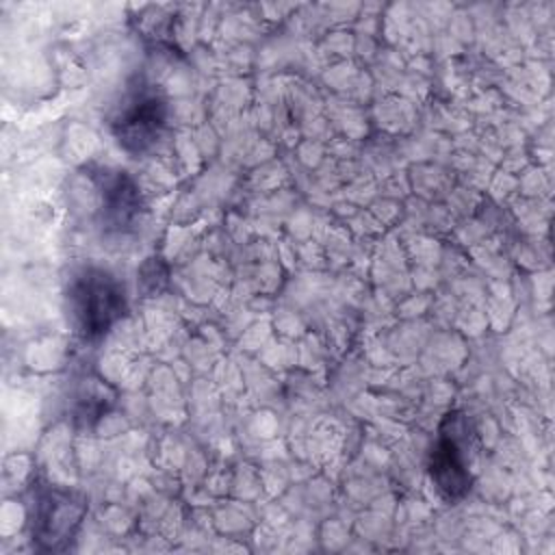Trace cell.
<instances>
[{
    "instance_id": "1",
    "label": "cell",
    "mask_w": 555,
    "mask_h": 555,
    "mask_svg": "<svg viewBox=\"0 0 555 555\" xmlns=\"http://www.w3.org/2000/svg\"><path fill=\"white\" fill-rule=\"evenodd\" d=\"M65 310L80 338L98 340L124 319L128 295L115 273L98 264H85L67 278Z\"/></svg>"
},
{
    "instance_id": "2",
    "label": "cell",
    "mask_w": 555,
    "mask_h": 555,
    "mask_svg": "<svg viewBox=\"0 0 555 555\" xmlns=\"http://www.w3.org/2000/svg\"><path fill=\"white\" fill-rule=\"evenodd\" d=\"M169 128V102L150 80L130 82L108 115L115 143L130 156H145L158 147Z\"/></svg>"
},
{
    "instance_id": "3",
    "label": "cell",
    "mask_w": 555,
    "mask_h": 555,
    "mask_svg": "<svg viewBox=\"0 0 555 555\" xmlns=\"http://www.w3.org/2000/svg\"><path fill=\"white\" fill-rule=\"evenodd\" d=\"M85 176L95 195L93 217L98 228L108 236L132 232L145 210L137 180L128 171L111 165L87 167Z\"/></svg>"
},
{
    "instance_id": "4",
    "label": "cell",
    "mask_w": 555,
    "mask_h": 555,
    "mask_svg": "<svg viewBox=\"0 0 555 555\" xmlns=\"http://www.w3.org/2000/svg\"><path fill=\"white\" fill-rule=\"evenodd\" d=\"M470 438L468 418L462 412H449L442 418L438 440L429 453V479L447 503L460 501L470 490Z\"/></svg>"
},
{
    "instance_id": "5",
    "label": "cell",
    "mask_w": 555,
    "mask_h": 555,
    "mask_svg": "<svg viewBox=\"0 0 555 555\" xmlns=\"http://www.w3.org/2000/svg\"><path fill=\"white\" fill-rule=\"evenodd\" d=\"M85 514L87 501L72 490L54 483H43L30 490V535L33 542L46 551L65 548L74 540Z\"/></svg>"
},
{
    "instance_id": "6",
    "label": "cell",
    "mask_w": 555,
    "mask_h": 555,
    "mask_svg": "<svg viewBox=\"0 0 555 555\" xmlns=\"http://www.w3.org/2000/svg\"><path fill=\"white\" fill-rule=\"evenodd\" d=\"M113 399H108L104 395V388L93 386V382H89V388H82L78 392V401H76V418L82 423H91L98 421L102 416V412L106 410V403H111Z\"/></svg>"
}]
</instances>
